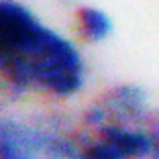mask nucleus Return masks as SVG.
<instances>
[{"instance_id":"obj_2","label":"nucleus","mask_w":159,"mask_h":159,"mask_svg":"<svg viewBox=\"0 0 159 159\" xmlns=\"http://www.w3.org/2000/svg\"><path fill=\"white\" fill-rule=\"evenodd\" d=\"M0 159H82L74 108L35 102L8 106Z\"/></svg>"},{"instance_id":"obj_5","label":"nucleus","mask_w":159,"mask_h":159,"mask_svg":"<svg viewBox=\"0 0 159 159\" xmlns=\"http://www.w3.org/2000/svg\"><path fill=\"white\" fill-rule=\"evenodd\" d=\"M12 106V104H10ZM6 108L8 106H4V104H0V133H2V122H4V114H6Z\"/></svg>"},{"instance_id":"obj_3","label":"nucleus","mask_w":159,"mask_h":159,"mask_svg":"<svg viewBox=\"0 0 159 159\" xmlns=\"http://www.w3.org/2000/svg\"><path fill=\"white\" fill-rule=\"evenodd\" d=\"M70 31L84 47H102L116 35V19L96 2H82L71 10Z\"/></svg>"},{"instance_id":"obj_4","label":"nucleus","mask_w":159,"mask_h":159,"mask_svg":"<svg viewBox=\"0 0 159 159\" xmlns=\"http://www.w3.org/2000/svg\"><path fill=\"white\" fill-rule=\"evenodd\" d=\"M151 159H159V116L153 126V153H151Z\"/></svg>"},{"instance_id":"obj_1","label":"nucleus","mask_w":159,"mask_h":159,"mask_svg":"<svg viewBox=\"0 0 159 159\" xmlns=\"http://www.w3.org/2000/svg\"><path fill=\"white\" fill-rule=\"evenodd\" d=\"M90 92L88 47L27 0H0V104L75 108Z\"/></svg>"}]
</instances>
